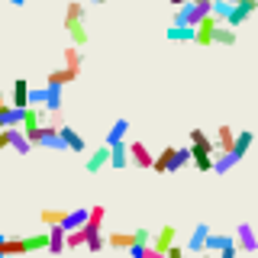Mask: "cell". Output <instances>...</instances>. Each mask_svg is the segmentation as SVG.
<instances>
[{"label":"cell","mask_w":258,"mask_h":258,"mask_svg":"<svg viewBox=\"0 0 258 258\" xmlns=\"http://www.w3.org/2000/svg\"><path fill=\"white\" fill-rule=\"evenodd\" d=\"M184 165H190V145H168V149H161V155L152 161V168H155L158 174H174L181 171Z\"/></svg>","instance_id":"6da1fadb"},{"label":"cell","mask_w":258,"mask_h":258,"mask_svg":"<svg viewBox=\"0 0 258 258\" xmlns=\"http://www.w3.org/2000/svg\"><path fill=\"white\" fill-rule=\"evenodd\" d=\"M26 139H29V145H48V149H55V152H64V145L58 139V126L42 123V126L32 129V133H26Z\"/></svg>","instance_id":"7a4b0ae2"},{"label":"cell","mask_w":258,"mask_h":258,"mask_svg":"<svg viewBox=\"0 0 258 258\" xmlns=\"http://www.w3.org/2000/svg\"><path fill=\"white\" fill-rule=\"evenodd\" d=\"M213 152H216V142H200V145H190V165L197 171H210L213 168Z\"/></svg>","instance_id":"3957f363"},{"label":"cell","mask_w":258,"mask_h":258,"mask_svg":"<svg viewBox=\"0 0 258 258\" xmlns=\"http://www.w3.org/2000/svg\"><path fill=\"white\" fill-rule=\"evenodd\" d=\"M232 239H236V248H242V252H248V255L258 252V236H255V226L252 223H239Z\"/></svg>","instance_id":"277c9868"},{"label":"cell","mask_w":258,"mask_h":258,"mask_svg":"<svg viewBox=\"0 0 258 258\" xmlns=\"http://www.w3.org/2000/svg\"><path fill=\"white\" fill-rule=\"evenodd\" d=\"M81 236H84V248H87V252H103V226L84 223V226H81Z\"/></svg>","instance_id":"5b68a950"},{"label":"cell","mask_w":258,"mask_h":258,"mask_svg":"<svg viewBox=\"0 0 258 258\" xmlns=\"http://www.w3.org/2000/svg\"><path fill=\"white\" fill-rule=\"evenodd\" d=\"M58 139L64 145V152H84L87 149V142H84V136H78V129L75 126H58Z\"/></svg>","instance_id":"8992f818"},{"label":"cell","mask_w":258,"mask_h":258,"mask_svg":"<svg viewBox=\"0 0 258 258\" xmlns=\"http://www.w3.org/2000/svg\"><path fill=\"white\" fill-rule=\"evenodd\" d=\"M126 155L136 168H152V161H155V155H152L142 142H126Z\"/></svg>","instance_id":"52a82bcc"},{"label":"cell","mask_w":258,"mask_h":258,"mask_svg":"<svg viewBox=\"0 0 258 258\" xmlns=\"http://www.w3.org/2000/svg\"><path fill=\"white\" fill-rule=\"evenodd\" d=\"M42 123H45V110L42 107H26V110H23V119H20V133L26 136L36 126H42Z\"/></svg>","instance_id":"ba28073f"},{"label":"cell","mask_w":258,"mask_h":258,"mask_svg":"<svg viewBox=\"0 0 258 258\" xmlns=\"http://www.w3.org/2000/svg\"><path fill=\"white\" fill-rule=\"evenodd\" d=\"M126 136H129V119H116V123L110 126V133L103 136V145H107V149H113V145H123V142H129Z\"/></svg>","instance_id":"9c48e42d"},{"label":"cell","mask_w":258,"mask_h":258,"mask_svg":"<svg viewBox=\"0 0 258 258\" xmlns=\"http://www.w3.org/2000/svg\"><path fill=\"white\" fill-rule=\"evenodd\" d=\"M7 133V149H13V152H20V155H29L32 152V145H29V139L20 133V126H13V129H4Z\"/></svg>","instance_id":"30bf717a"},{"label":"cell","mask_w":258,"mask_h":258,"mask_svg":"<svg viewBox=\"0 0 258 258\" xmlns=\"http://www.w3.org/2000/svg\"><path fill=\"white\" fill-rule=\"evenodd\" d=\"M220 26V23L213 20V16H204V20L197 23V26H194V42H200V45H210V36H213V29Z\"/></svg>","instance_id":"8fae6325"},{"label":"cell","mask_w":258,"mask_h":258,"mask_svg":"<svg viewBox=\"0 0 258 258\" xmlns=\"http://www.w3.org/2000/svg\"><path fill=\"white\" fill-rule=\"evenodd\" d=\"M174 239H177V229H174V226H161V229L155 232V242H152V248H155V252H161V255H165L168 248L174 245Z\"/></svg>","instance_id":"7c38bea8"},{"label":"cell","mask_w":258,"mask_h":258,"mask_svg":"<svg viewBox=\"0 0 258 258\" xmlns=\"http://www.w3.org/2000/svg\"><path fill=\"white\" fill-rule=\"evenodd\" d=\"M232 245H236V239H232V236H216V232H210V236L204 239V252H210V255L226 252V248H232Z\"/></svg>","instance_id":"4fadbf2b"},{"label":"cell","mask_w":258,"mask_h":258,"mask_svg":"<svg viewBox=\"0 0 258 258\" xmlns=\"http://www.w3.org/2000/svg\"><path fill=\"white\" fill-rule=\"evenodd\" d=\"M252 142H255V133H248V129L236 133V139H232V155L242 161V158H245V152L252 149Z\"/></svg>","instance_id":"5bb4252c"},{"label":"cell","mask_w":258,"mask_h":258,"mask_svg":"<svg viewBox=\"0 0 258 258\" xmlns=\"http://www.w3.org/2000/svg\"><path fill=\"white\" fill-rule=\"evenodd\" d=\"M248 20H252V13H248L245 7H236V4H232V7H229V13H226V20H223V23H226V26H229V29H239V26H245Z\"/></svg>","instance_id":"9a60e30c"},{"label":"cell","mask_w":258,"mask_h":258,"mask_svg":"<svg viewBox=\"0 0 258 258\" xmlns=\"http://www.w3.org/2000/svg\"><path fill=\"white\" fill-rule=\"evenodd\" d=\"M20 245H23V255L45 252V245H48V236H45V232H36V236H26V239H20Z\"/></svg>","instance_id":"2e32d148"},{"label":"cell","mask_w":258,"mask_h":258,"mask_svg":"<svg viewBox=\"0 0 258 258\" xmlns=\"http://www.w3.org/2000/svg\"><path fill=\"white\" fill-rule=\"evenodd\" d=\"M45 113H58L61 110V87L55 84H45V103H42Z\"/></svg>","instance_id":"e0dca14e"},{"label":"cell","mask_w":258,"mask_h":258,"mask_svg":"<svg viewBox=\"0 0 258 258\" xmlns=\"http://www.w3.org/2000/svg\"><path fill=\"white\" fill-rule=\"evenodd\" d=\"M26 94H29V81L16 78L13 81V110H26Z\"/></svg>","instance_id":"ac0fdd59"},{"label":"cell","mask_w":258,"mask_h":258,"mask_svg":"<svg viewBox=\"0 0 258 258\" xmlns=\"http://www.w3.org/2000/svg\"><path fill=\"white\" fill-rule=\"evenodd\" d=\"M210 236V226L207 223H197L194 226V232H190V239H187V248L190 252H204V239Z\"/></svg>","instance_id":"d6986e66"},{"label":"cell","mask_w":258,"mask_h":258,"mask_svg":"<svg viewBox=\"0 0 258 258\" xmlns=\"http://www.w3.org/2000/svg\"><path fill=\"white\" fill-rule=\"evenodd\" d=\"M107 161H110V149H107V145H100V149H97L94 155L87 158V165H84V168H87V174H97L103 165H107Z\"/></svg>","instance_id":"ffe728a7"},{"label":"cell","mask_w":258,"mask_h":258,"mask_svg":"<svg viewBox=\"0 0 258 258\" xmlns=\"http://www.w3.org/2000/svg\"><path fill=\"white\" fill-rule=\"evenodd\" d=\"M48 236V245H45V252H52V255H61L64 252V229L61 226H52V232H45Z\"/></svg>","instance_id":"44dd1931"},{"label":"cell","mask_w":258,"mask_h":258,"mask_svg":"<svg viewBox=\"0 0 258 258\" xmlns=\"http://www.w3.org/2000/svg\"><path fill=\"white\" fill-rule=\"evenodd\" d=\"M210 42H220V45H236V29H229L226 23L213 29V36H210Z\"/></svg>","instance_id":"7402d4cb"},{"label":"cell","mask_w":258,"mask_h":258,"mask_svg":"<svg viewBox=\"0 0 258 258\" xmlns=\"http://www.w3.org/2000/svg\"><path fill=\"white\" fill-rule=\"evenodd\" d=\"M236 165H239V158L232 155V152H220V158L213 161V168H210V171H216V174H226L229 168H236Z\"/></svg>","instance_id":"603a6c76"},{"label":"cell","mask_w":258,"mask_h":258,"mask_svg":"<svg viewBox=\"0 0 258 258\" xmlns=\"http://www.w3.org/2000/svg\"><path fill=\"white\" fill-rule=\"evenodd\" d=\"M107 165H113L116 171H123V168L129 165V155H126V142H123V145H113V149H110V161H107Z\"/></svg>","instance_id":"cb8c5ba5"},{"label":"cell","mask_w":258,"mask_h":258,"mask_svg":"<svg viewBox=\"0 0 258 258\" xmlns=\"http://www.w3.org/2000/svg\"><path fill=\"white\" fill-rule=\"evenodd\" d=\"M64 71H71V75H81V52L75 45L64 48Z\"/></svg>","instance_id":"d4e9b609"},{"label":"cell","mask_w":258,"mask_h":258,"mask_svg":"<svg viewBox=\"0 0 258 258\" xmlns=\"http://www.w3.org/2000/svg\"><path fill=\"white\" fill-rule=\"evenodd\" d=\"M78 23H84V7H81V4H68V10H64V29L78 26Z\"/></svg>","instance_id":"484cf974"},{"label":"cell","mask_w":258,"mask_h":258,"mask_svg":"<svg viewBox=\"0 0 258 258\" xmlns=\"http://www.w3.org/2000/svg\"><path fill=\"white\" fill-rule=\"evenodd\" d=\"M71 81H78V75H71V71H64V68H58V71H48V81H45V84L64 87V84H71Z\"/></svg>","instance_id":"4316f807"},{"label":"cell","mask_w":258,"mask_h":258,"mask_svg":"<svg viewBox=\"0 0 258 258\" xmlns=\"http://www.w3.org/2000/svg\"><path fill=\"white\" fill-rule=\"evenodd\" d=\"M216 136H220V142H216V149H220V152H232V139H236V133H232V126H220V133H216Z\"/></svg>","instance_id":"83f0119b"},{"label":"cell","mask_w":258,"mask_h":258,"mask_svg":"<svg viewBox=\"0 0 258 258\" xmlns=\"http://www.w3.org/2000/svg\"><path fill=\"white\" fill-rule=\"evenodd\" d=\"M168 39H171V42H194V29H187V26H171V29H168Z\"/></svg>","instance_id":"f1b7e54d"},{"label":"cell","mask_w":258,"mask_h":258,"mask_svg":"<svg viewBox=\"0 0 258 258\" xmlns=\"http://www.w3.org/2000/svg\"><path fill=\"white\" fill-rule=\"evenodd\" d=\"M103 242L113 245V248H129V245H133V236H129V232H110Z\"/></svg>","instance_id":"f546056e"},{"label":"cell","mask_w":258,"mask_h":258,"mask_svg":"<svg viewBox=\"0 0 258 258\" xmlns=\"http://www.w3.org/2000/svg\"><path fill=\"white\" fill-rule=\"evenodd\" d=\"M42 103H45V87H29L26 107H42Z\"/></svg>","instance_id":"4dcf8cb0"},{"label":"cell","mask_w":258,"mask_h":258,"mask_svg":"<svg viewBox=\"0 0 258 258\" xmlns=\"http://www.w3.org/2000/svg\"><path fill=\"white\" fill-rule=\"evenodd\" d=\"M68 32H71V42H75V48H81L87 42V29H84V23H78V26H68Z\"/></svg>","instance_id":"1f68e13d"},{"label":"cell","mask_w":258,"mask_h":258,"mask_svg":"<svg viewBox=\"0 0 258 258\" xmlns=\"http://www.w3.org/2000/svg\"><path fill=\"white\" fill-rule=\"evenodd\" d=\"M61 216H64V210H42V223L52 229V226H61Z\"/></svg>","instance_id":"d6a6232c"},{"label":"cell","mask_w":258,"mask_h":258,"mask_svg":"<svg viewBox=\"0 0 258 258\" xmlns=\"http://www.w3.org/2000/svg\"><path fill=\"white\" fill-rule=\"evenodd\" d=\"M129 236H133V242H136V245H149L152 232L145 229V226H139V229H133V232H129Z\"/></svg>","instance_id":"836d02e7"},{"label":"cell","mask_w":258,"mask_h":258,"mask_svg":"<svg viewBox=\"0 0 258 258\" xmlns=\"http://www.w3.org/2000/svg\"><path fill=\"white\" fill-rule=\"evenodd\" d=\"M200 142H207V133L204 129H190V145H200Z\"/></svg>","instance_id":"e575fe53"},{"label":"cell","mask_w":258,"mask_h":258,"mask_svg":"<svg viewBox=\"0 0 258 258\" xmlns=\"http://www.w3.org/2000/svg\"><path fill=\"white\" fill-rule=\"evenodd\" d=\"M232 4H236V7H245L248 13H255V10H258V0H232Z\"/></svg>","instance_id":"d590c367"},{"label":"cell","mask_w":258,"mask_h":258,"mask_svg":"<svg viewBox=\"0 0 258 258\" xmlns=\"http://www.w3.org/2000/svg\"><path fill=\"white\" fill-rule=\"evenodd\" d=\"M165 258H184V252H181V248H177V245H171V248H168V252H165Z\"/></svg>","instance_id":"8d00e7d4"},{"label":"cell","mask_w":258,"mask_h":258,"mask_svg":"<svg viewBox=\"0 0 258 258\" xmlns=\"http://www.w3.org/2000/svg\"><path fill=\"white\" fill-rule=\"evenodd\" d=\"M4 149H7V133L0 129V152H4Z\"/></svg>","instance_id":"74e56055"},{"label":"cell","mask_w":258,"mask_h":258,"mask_svg":"<svg viewBox=\"0 0 258 258\" xmlns=\"http://www.w3.org/2000/svg\"><path fill=\"white\" fill-rule=\"evenodd\" d=\"M4 4H10V7H26V0H4Z\"/></svg>","instance_id":"f35d334b"},{"label":"cell","mask_w":258,"mask_h":258,"mask_svg":"<svg viewBox=\"0 0 258 258\" xmlns=\"http://www.w3.org/2000/svg\"><path fill=\"white\" fill-rule=\"evenodd\" d=\"M4 107H7V94L0 91V110H4Z\"/></svg>","instance_id":"ab89813d"},{"label":"cell","mask_w":258,"mask_h":258,"mask_svg":"<svg viewBox=\"0 0 258 258\" xmlns=\"http://www.w3.org/2000/svg\"><path fill=\"white\" fill-rule=\"evenodd\" d=\"M171 7H184V0H171Z\"/></svg>","instance_id":"60d3db41"},{"label":"cell","mask_w":258,"mask_h":258,"mask_svg":"<svg viewBox=\"0 0 258 258\" xmlns=\"http://www.w3.org/2000/svg\"><path fill=\"white\" fill-rule=\"evenodd\" d=\"M210 4H232V0H210Z\"/></svg>","instance_id":"b9f144b4"},{"label":"cell","mask_w":258,"mask_h":258,"mask_svg":"<svg viewBox=\"0 0 258 258\" xmlns=\"http://www.w3.org/2000/svg\"><path fill=\"white\" fill-rule=\"evenodd\" d=\"M200 258H213V255H210V252H204V255H200Z\"/></svg>","instance_id":"7bdbcfd3"},{"label":"cell","mask_w":258,"mask_h":258,"mask_svg":"<svg viewBox=\"0 0 258 258\" xmlns=\"http://www.w3.org/2000/svg\"><path fill=\"white\" fill-rule=\"evenodd\" d=\"M91 4H107V0H91Z\"/></svg>","instance_id":"ee69618b"},{"label":"cell","mask_w":258,"mask_h":258,"mask_svg":"<svg viewBox=\"0 0 258 258\" xmlns=\"http://www.w3.org/2000/svg\"><path fill=\"white\" fill-rule=\"evenodd\" d=\"M20 258H23V255H20Z\"/></svg>","instance_id":"f6af8a7d"}]
</instances>
